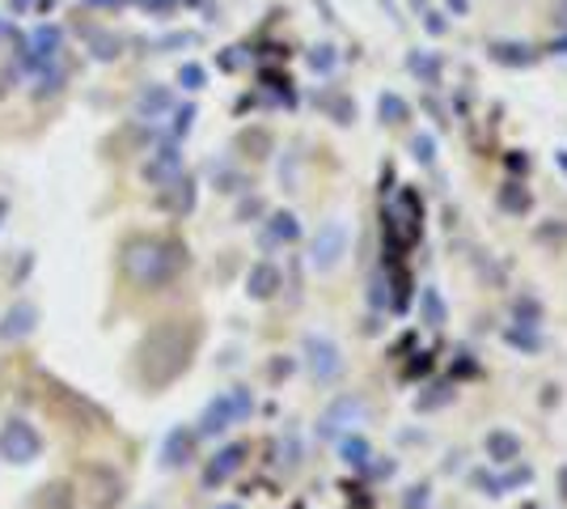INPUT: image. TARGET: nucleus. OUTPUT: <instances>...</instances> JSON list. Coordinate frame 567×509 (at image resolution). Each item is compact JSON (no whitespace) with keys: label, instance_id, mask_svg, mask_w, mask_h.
I'll return each instance as SVG.
<instances>
[{"label":"nucleus","instance_id":"obj_1","mask_svg":"<svg viewBox=\"0 0 567 509\" xmlns=\"http://www.w3.org/2000/svg\"><path fill=\"white\" fill-rule=\"evenodd\" d=\"M204 344V323L190 315L157 318L136 344V378L144 390H166L178 378H187V369L199 357Z\"/></svg>","mask_w":567,"mask_h":509},{"label":"nucleus","instance_id":"obj_2","mask_svg":"<svg viewBox=\"0 0 567 509\" xmlns=\"http://www.w3.org/2000/svg\"><path fill=\"white\" fill-rule=\"evenodd\" d=\"M187 264H190L187 243L166 238V234H136V238H127L123 251H118L123 276L144 293L169 289V285L187 272Z\"/></svg>","mask_w":567,"mask_h":509},{"label":"nucleus","instance_id":"obj_3","mask_svg":"<svg viewBox=\"0 0 567 509\" xmlns=\"http://www.w3.org/2000/svg\"><path fill=\"white\" fill-rule=\"evenodd\" d=\"M250 416H255V395H250V387H229L204 404L195 434L220 437V434H229L234 425H241V420H250Z\"/></svg>","mask_w":567,"mask_h":509},{"label":"nucleus","instance_id":"obj_4","mask_svg":"<svg viewBox=\"0 0 567 509\" xmlns=\"http://www.w3.org/2000/svg\"><path fill=\"white\" fill-rule=\"evenodd\" d=\"M43 383H48L55 408H60V413H69L72 425H85V429H106V425H111V413H106L102 404H94L85 390H76L72 383L55 378V374H48V369H43Z\"/></svg>","mask_w":567,"mask_h":509},{"label":"nucleus","instance_id":"obj_5","mask_svg":"<svg viewBox=\"0 0 567 509\" xmlns=\"http://www.w3.org/2000/svg\"><path fill=\"white\" fill-rule=\"evenodd\" d=\"M39 455H43V434L30 420L13 416L0 425V459L13 467H30V462H39Z\"/></svg>","mask_w":567,"mask_h":509},{"label":"nucleus","instance_id":"obj_6","mask_svg":"<svg viewBox=\"0 0 567 509\" xmlns=\"http://www.w3.org/2000/svg\"><path fill=\"white\" fill-rule=\"evenodd\" d=\"M301 357H306V369L309 378L318 383V387H331L334 378H343V348L334 344L331 336H318V332H309L301 339Z\"/></svg>","mask_w":567,"mask_h":509},{"label":"nucleus","instance_id":"obj_7","mask_svg":"<svg viewBox=\"0 0 567 509\" xmlns=\"http://www.w3.org/2000/svg\"><path fill=\"white\" fill-rule=\"evenodd\" d=\"M348 246H352L348 221L331 217L327 225H318V234H313V243H309V267H313V272H334V267L343 264Z\"/></svg>","mask_w":567,"mask_h":509},{"label":"nucleus","instance_id":"obj_8","mask_svg":"<svg viewBox=\"0 0 567 509\" xmlns=\"http://www.w3.org/2000/svg\"><path fill=\"white\" fill-rule=\"evenodd\" d=\"M360 420H364V399L360 395H339L331 408L318 416V437L339 441L343 434H352Z\"/></svg>","mask_w":567,"mask_h":509},{"label":"nucleus","instance_id":"obj_9","mask_svg":"<svg viewBox=\"0 0 567 509\" xmlns=\"http://www.w3.org/2000/svg\"><path fill=\"white\" fill-rule=\"evenodd\" d=\"M64 51V30L60 26H34L30 30V39H25V51H22V60L39 73V69H48V64H55V55Z\"/></svg>","mask_w":567,"mask_h":509},{"label":"nucleus","instance_id":"obj_10","mask_svg":"<svg viewBox=\"0 0 567 509\" xmlns=\"http://www.w3.org/2000/svg\"><path fill=\"white\" fill-rule=\"evenodd\" d=\"M39 318H43V311L34 306V302H13L4 315H0V344H22V339H30L34 332H39Z\"/></svg>","mask_w":567,"mask_h":509},{"label":"nucleus","instance_id":"obj_11","mask_svg":"<svg viewBox=\"0 0 567 509\" xmlns=\"http://www.w3.org/2000/svg\"><path fill=\"white\" fill-rule=\"evenodd\" d=\"M195 455H199V434L187 429V425H174L166 441H162V467L166 471H183V467L195 462Z\"/></svg>","mask_w":567,"mask_h":509},{"label":"nucleus","instance_id":"obj_12","mask_svg":"<svg viewBox=\"0 0 567 509\" xmlns=\"http://www.w3.org/2000/svg\"><path fill=\"white\" fill-rule=\"evenodd\" d=\"M246 446L241 441H229V446H220L213 459L204 462V488H220V485H229L237 471H241V462H246Z\"/></svg>","mask_w":567,"mask_h":509},{"label":"nucleus","instance_id":"obj_13","mask_svg":"<svg viewBox=\"0 0 567 509\" xmlns=\"http://www.w3.org/2000/svg\"><path fill=\"white\" fill-rule=\"evenodd\" d=\"M144 179H148L153 187H169L174 179H183V149H178V141L162 145L144 162Z\"/></svg>","mask_w":567,"mask_h":509},{"label":"nucleus","instance_id":"obj_14","mask_svg":"<svg viewBox=\"0 0 567 509\" xmlns=\"http://www.w3.org/2000/svg\"><path fill=\"white\" fill-rule=\"evenodd\" d=\"M85 480H94V509H115L118 501H123V492H127V485H123V476H118L115 467H97V462H90L85 467Z\"/></svg>","mask_w":567,"mask_h":509},{"label":"nucleus","instance_id":"obj_15","mask_svg":"<svg viewBox=\"0 0 567 509\" xmlns=\"http://www.w3.org/2000/svg\"><path fill=\"white\" fill-rule=\"evenodd\" d=\"M280 289H284V272L271 259H259V264L246 272V297L250 302H271Z\"/></svg>","mask_w":567,"mask_h":509},{"label":"nucleus","instance_id":"obj_16","mask_svg":"<svg viewBox=\"0 0 567 509\" xmlns=\"http://www.w3.org/2000/svg\"><path fill=\"white\" fill-rule=\"evenodd\" d=\"M297 238H301V221L292 217V213H271L259 234L262 246H288V243H297Z\"/></svg>","mask_w":567,"mask_h":509},{"label":"nucleus","instance_id":"obj_17","mask_svg":"<svg viewBox=\"0 0 567 509\" xmlns=\"http://www.w3.org/2000/svg\"><path fill=\"white\" fill-rule=\"evenodd\" d=\"M169 111H174V94H169L166 85H144L141 94H136V115L141 120H166Z\"/></svg>","mask_w":567,"mask_h":509},{"label":"nucleus","instance_id":"obj_18","mask_svg":"<svg viewBox=\"0 0 567 509\" xmlns=\"http://www.w3.org/2000/svg\"><path fill=\"white\" fill-rule=\"evenodd\" d=\"M487 55L504 64V69H529V64H538V48H529V43H492Z\"/></svg>","mask_w":567,"mask_h":509},{"label":"nucleus","instance_id":"obj_19","mask_svg":"<svg viewBox=\"0 0 567 509\" xmlns=\"http://www.w3.org/2000/svg\"><path fill=\"white\" fill-rule=\"evenodd\" d=\"M34 509H76V488L69 480H48L34 492Z\"/></svg>","mask_w":567,"mask_h":509},{"label":"nucleus","instance_id":"obj_20","mask_svg":"<svg viewBox=\"0 0 567 509\" xmlns=\"http://www.w3.org/2000/svg\"><path fill=\"white\" fill-rule=\"evenodd\" d=\"M483 446H487V459L492 462H517L520 459V437L508 434V429H492Z\"/></svg>","mask_w":567,"mask_h":509},{"label":"nucleus","instance_id":"obj_21","mask_svg":"<svg viewBox=\"0 0 567 509\" xmlns=\"http://www.w3.org/2000/svg\"><path fill=\"white\" fill-rule=\"evenodd\" d=\"M339 459L348 462V467H369V459H373V446H369L360 434H343V437H339Z\"/></svg>","mask_w":567,"mask_h":509},{"label":"nucleus","instance_id":"obj_22","mask_svg":"<svg viewBox=\"0 0 567 509\" xmlns=\"http://www.w3.org/2000/svg\"><path fill=\"white\" fill-rule=\"evenodd\" d=\"M60 90H64V69H60V64H48V69H39V73H34L30 94L39 98V102H43V98H55Z\"/></svg>","mask_w":567,"mask_h":509},{"label":"nucleus","instance_id":"obj_23","mask_svg":"<svg viewBox=\"0 0 567 509\" xmlns=\"http://www.w3.org/2000/svg\"><path fill=\"white\" fill-rule=\"evenodd\" d=\"M406 69L420 77L424 85H436V81H441V60H432L427 51H411V55H406Z\"/></svg>","mask_w":567,"mask_h":509},{"label":"nucleus","instance_id":"obj_24","mask_svg":"<svg viewBox=\"0 0 567 509\" xmlns=\"http://www.w3.org/2000/svg\"><path fill=\"white\" fill-rule=\"evenodd\" d=\"M118 34H111V30H90V55L94 60H115L118 55Z\"/></svg>","mask_w":567,"mask_h":509},{"label":"nucleus","instance_id":"obj_25","mask_svg":"<svg viewBox=\"0 0 567 509\" xmlns=\"http://www.w3.org/2000/svg\"><path fill=\"white\" fill-rule=\"evenodd\" d=\"M499 208L513 213V217H520V213L529 208V192H525L520 183H504V187H499Z\"/></svg>","mask_w":567,"mask_h":509},{"label":"nucleus","instance_id":"obj_26","mask_svg":"<svg viewBox=\"0 0 567 509\" xmlns=\"http://www.w3.org/2000/svg\"><path fill=\"white\" fill-rule=\"evenodd\" d=\"M420 306H424V323H427V327H445V302H441V293L432 289V285L420 293Z\"/></svg>","mask_w":567,"mask_h":509},{"label":"nucleus","instance_id":"obj_27","mask_svg":"<svg viewBox=\"0 0 567 509\" xmlns=\"http://www.w3.org/2000/svg\"><path fill=\"white\" fill-rule=\"evenodd\" d=\"M504 339L513 344V348H525V353H538L543 348V339H538V327H508Z\"/></svg>","mask_w":567,"mask_h":509},{"label":"nucleus","instance_id":"obj_28","mask_svg":"<svg viewBox=\"0 0 567 509\" xmlns=\"http://www.w3.org/2000/svg\"><path fill=\"white\" fill-rule=\"evenodd\" d=\"M237 145L255 149L250 157H267V153H271V136H267V132H259V128H250V132H241V136H237Z\"/></svg>","mask_w":567,"mask_h":509},{"label":"nucleus","instance_id":"obj_29","mask_svg":"<svg viewBox=\"0 0 567 509\" xmlns=\"http://www.w3.org/2000/svg\"><path fill=\"white\" fill-rule=\"evenodd\" d=\"M378 111H381V120H385V123H402V120H406V102H402L399 94H381L378 98Z\"/></svg>","mask_w":567,"mask_h":509},{"label":"nucleus","instance_id":"obj_30","mask_svg":"<svg viewBox=\"0 0 567 509\" xmlns=\"http://www.w3.org/2000/svg\"><path fill=\"white\" fill-rule=\"evenodd\" d=\"M178 85L195 94V90H204V85H208V73H204L199 64H183V69H178Z\"/></svg>","mask_w":567,"mask_h":509},{"label":"nucleus","instance_id":"obj_31","mask_svg":"<svg viewBox=\"0 0 567 509\" xmlns=\"http://www.w3.org/2000/svg\"><path fill=\"white\" fill-rule=\"evenodd\" d=\"M411 153H415V162H424V166H432V162H436V141H432L427 132H420V136L411 141Z\"/></svg>","mask_w":567,"mask_h":509},{"label":"nucleus","instance_id":"obj_32","mask_svg":"<svg viewBox=\"0 0 567 509\" xmlns=\"http://www.w3.org/2000/svg\"><path fill=\"white\" fill-rule=\"evenodd\" d=\"M450 399H453V387H432V395L415 399V408H420V413H432V408H441V404H450Z\"/></svg>","mask_w":567,"mask_h":509},{"label":"nucleus","instance_id":"obj_33","mask_svg":"<svg viewBox=\"0 0 567 509\" xmlns=\"http://www.w3.org/2000/svg\"><path fill=\"white\" fill-rule=\"evenodd\" d=\"M190 123H195V106H178V111H174V141H183V136H187L190 132Z\"/></svg>","mask_w":567,"mask_h":509},{"label":"nucleus","instance_id":"obj_34","mask_svg":"<svg viewBox=\"0 0 567 509\" xmlns=\"http://www.w3.org/2000/svg\"><path fill=\"white\" fill-rule=\"evenodd\" d=\"M550 22L559 34H567V0H550Z\"/></svg>","mask_w":567,"mask_h":509},{"label":"nucleus","instance_id":"obj_35","mask_svg":"<svg viewBox=\"0 0 567 509\" xmlns=\"http://www.w3.org/2000/svg\"><path fill=\"white\" fill-rule=\"evenodd\" d=\"M309 64H313V69H322V73H327V69H331V64H334L331 48H313V55H309Z\"/></svg>","mask_w":567,"mask_h":509},{"label":"nucleus","instance_id":"obj_36","mask_svg":"<svg viewBox=\"0 0 567 509\" xmlns=\"http://www.w3.org/2000/svg\"><path fill=\"white\" fill-rule=\"evenodd\" d=\"M136 4H141V9H148V13H169L178 0H136Z\"/></svg>","mask_w":567,"mask_h":509},{"label":"nucleus","instance_id":"obj_37","mask_svg":"<svg viewBox=\"0 0 567 509\" xmlns=\"http://www.w3.org/2000/svg\"><path fill=\"white\" fill-rule=\"evenodd\" d=\"M255 213H262V204H259V200H246V204H241V213H237V217L246 221V217H255Z\"/></svg>","mask_w":567,"mask_h":509},{"label":"nucleus","instance_id":"obj_38","mask_svg":"<svg viewBox=\"0 0 567 509\" xmlns=\"http://www.w3.org/2000/svg\"><path fill=\"white\" fill-rule=\"evenodd\" d=\"M34 4H39V0H9L13 13H25V9H34Z\"/></svg>","mask_w":567,"mask_h":509},{"label":"nucleus","instance_id":"obj_39","mask_svg":"<svg viewBox=\"0 0 567 509\" xmlns=\"http://www.w3.org/2000/svg\"><path fill=\"white\" fill-rule=\"evenodd\" d=\"M445 4H450V9H453V13H457V18H462V13L471 9V0H445Z\"/></svg>","mask_w":567,"mask_h":509},{"label":"nucleus","instance_id":"obj_40","mask_svg":"<svg viewBox=\"0 0 567 509\" xmlns=\"http://www.w3.org/2000/svg\"><path fill=\"white\" fill-rule=\"evenodd\" d=\"M4 39H9V18L0 13V43H4Z\"/></svg>","mask_w":567,"mask_h":509},{"label":"nucleus","instance_id":"obj_41","mask_svg":"<svg viewBox=\"0 0 567 509\" xmlns=\"http://www.w3.org/2000/svg\"><path fill=\"white\" fill-rule=\"evenodd\" d=\"M555 162H559V166H564V174H567V149H559V153H555Z\"/></svg>","mask_w":567,"mask_h":509},{"label":"nucleus","instance_id":"obj_42","mask_svg":"<svg viewBox=\"0 0 567 509\" xmlns=\"http://www.w3.org/2000/svg\"><path fill=\"white\" fill-rule=\"evenodd\" d=\"M4 213H9V200H0V221H4Z\"/></svg>","mask_w":567,"mask_h":509},{"label":"nucleus","instance_id":"obj_43","mask_svg":"<svg viewBox=\"0 0 567 509\" xmlns=\"http://www.w3.org/2000/svg\"><path fill=\"white\" fill-rule=\"evenodd\" d=\"M559 480H564V497H567V467H564V471H559Z\"/></svg>","mask_w":567,"mask_h":509},{"label":"nucleus","instance_id":"obj_44","mask_svg":"<svg viewBox=\"0 0 567 509\" xmlns=\"http://www.w3.org/2000/svg\"><path fill=\"white\" fill-rule=\"evenodd\" d=\"M90 4H118V0H90Z\"/></svg>","mask_w":567,"mask_h":509},{"label":"nucleus","instance_id":"obj_45","mask_svg":"<svg viewBox=\"0 0 567 509\" xmlns=\"http://www.w3.org/2000/svg\"><path fill=\"white\" fill-rule=\"evenodd\" d=\"M216 509H241V506H216Z\"/></svg>","mask_w":567,"mask_h":509}]
</instances>
